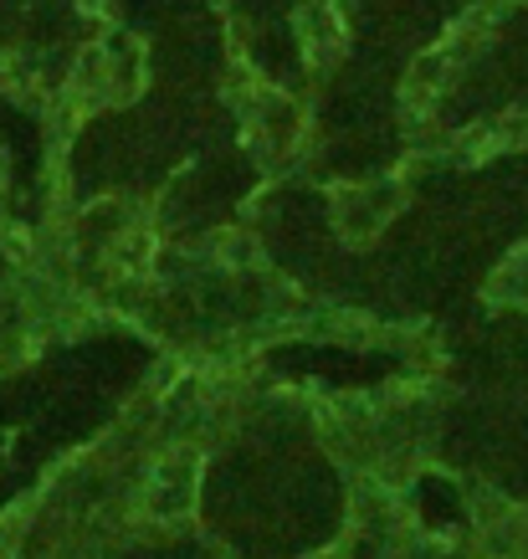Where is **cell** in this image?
Segmentation results:
<instances>
[{"label":"cell","instance_id":"1","mask_svg":"<svg viewBox=\"0 0 528 559\" xmlns=\"http://www.w3.org/2000/svg\"><path fill=\"white\" fill-rule=\"evenodd\" d=\"M395 201H400V186H395V180L344 190V201H339L344 231H349V237H370V231H380V226H385V216L395 211Z\"/></svg>","mask_w":528,"mask_h":559},{"label":"cell","instance_id":"2","mask_svg":"<svg viewBox=\"0 0 528 559\" xmlns=\"http://www.w3.org/2000/svg\"><path fill=\"white\" fill-rule=\"evenodd\" d=\"M83 5H98V0H83Z\"/></svg>","mask_w":528,"mask_h":559}]
</instances>
